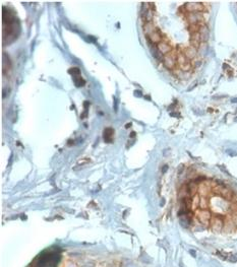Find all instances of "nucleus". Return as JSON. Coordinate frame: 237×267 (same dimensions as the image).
Instances as JSON below:
<instances>
[{
    "instance_id": "obj_1",
    "label": "nucleus",
    "mask_w": 237,
    "mask_h": 267,
    "mask_svg": "<svg viewBox=\"0 0 237 267\" xmlns=\"http://www.w3.org/2000/svg\"><path fill=\"white\" fill-rule=\"evenodd\" d=\"M181 203L193 225L216 234L237 231V191L227 184L198 177L184 186Z\"/></svg>"
},
{
    "instance_id": "obj_2",
    "label": "nucleus",
    "mask_w": 237,
    "mask_h": 267,
    "mask_svg": "<svg viewBox=\"0 0 237 267\" xmlns=\"http://www.w3.org/2000/svg\"><path fill=\"white\" fill-rule=\"evenodd\" d=\"M147 38L151 42H153V44H159L162 42V37H161V34L157 27L154 31L147 34Z\"/></svg>"
},
{
    "instance_id": "obj_3",
    "label": "nucleus",
    "mask_w": 237,
    "mask_h": 267,
    "mask_svg": "<svg viewBox=\"0 0 237 267\" xmlns=\"http://www.w3.org/2000/svg\"><path fill=\"white\" fill-rule=\"evenodd\" d=\"M113 132H114V131H113V129L112 128H106V129L104 130V139H105V141H107V142H110L111 141V139H112V136H113Z\"/></svg>"
}]
</instances>
